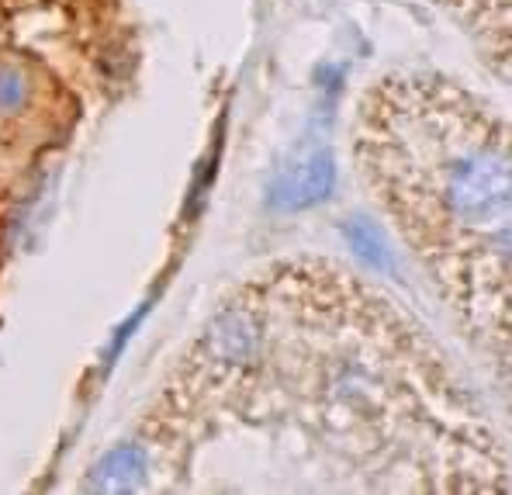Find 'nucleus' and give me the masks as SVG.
I'll return each instance as SVG.
<instances>
[{"mask_svg":"<svg viewBox=\"0 0 512 495\" xmlns=\"http://www.w3.org/2000/svg\"><path fill=\"white\" fill-rule=\"evenodd\" d=\"M360 160L443 295L506 343L512 191L492 111L436 77H388L364 108Z\"/></svg>","mask_w":512,"mask_h":495,"instance_id":"f257e3e1","label":"nucleus"},{"mask_svg":"<svg viewBox=\"0 0 512 495\" xmlns=\"http://www.w3.org/2000/svg\"><path fill=\"white\" fill-rule=\"evenodd\" d=\"M336 187V163L329 149H319V153L298 160L295 167L281 170L274 180H270V205L281 208V212H305V208H315L333 194Z\"/></svg>","mask_w":512,"mask_h":495,"instance_id":"f03ea898","label":"nucleus"},{"mask_svg":"<svg viewBox=\"0 0 512 495\" xmlns=\"http://www.w3.org/2000/svg\"><path fill=\"white\" fill-rule=\"evenodd\" d=\"M256 343H260V333H256V319H253L250 312H243V309L222 312L212 322L208 336H205L208 357H212L215 364H222V367L246 364V360L256 354Z\"/></svg>","mask_w":512,"mask_h":495,"instance_id":"7ed1b4c3","label":"nucleus"},{"mask_svg":"<svg viewBox=\"0 0 512 495\" xmlns=\"http://www.w3.org/2000/svg\"><path fill=\"white\" fill-rule=\"evenodd\" d=\"M146 478V450L139 444H122L90 468L87 492H135Z\"/></svg>","mask_w":512,"mask_h":495,"instance_id":"20e7f679","label":"nucleus"},{"mask_svg":"<svg viewBox=\"0 0 512 495\" xmlns=\"http://www.w3.org/2000/svg\"><path fill=\"white\" fill-rule=\"evenodd\" d=\"M343 236H346V243H350V250L357 253L364 264H371L374 270H384V274H391V270H395V253H391L384 232L371 219H364V215H353V219H346L343 222Z\"/></svg>","mask_w":512,"mask_h":495,"instance_id":"39448f33","label":"nucleus"},{"mask_svg":"<svg viewBox=\"0 0 512 495\" xmlns=\"http://www.w3.org/2000/svg\"><path fill=\"white\" fill-rule=\"evenodd\" d=\"M25 101V80L14 70H0V108H18Z\"/></svg>","mask_w":512,"mask_h":495,"instance_id":"423d86ee","label":"nucleus"}]
</instances>
